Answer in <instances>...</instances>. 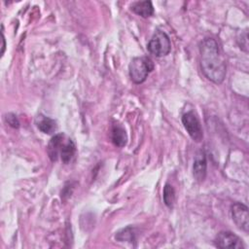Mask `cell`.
Returning a JSON list of instances; mask_svg holds the SVG:
<instances>
[{"label":"cell","mask_w":249,"mask_h":249,"mask_svg":"<svg viewBox=\"0 0 249 249\" xmlns=\"http://www.w3.org/2000/svg\"><path fill=\"white\" fill-rule=\"evenodd\" d=\"M64 134L63 133H57L54 136H53L48 144L47 152L49 155V158L52 161H56L58 159V156L60 154L61 147L64 143Z\"/></svg>","instance_id":"obj_8"},{"label":"cell","mask_w":249,"mask_h":249,"mask_svg":"<svg viewBox=\"0 0 249 249\" xmlns=\"http://www.w3.org/2000/svg\"><path fill=\"white\" fill-rule=\"evenodd\" d=\"M76 153V146L72 140H68L66 143H63L61 150H60V159L63 163L67 164L70 162L72 158Z\"/></svg>","instance_id":"obj_12"},{"label":"cell","mask_w":249,"mask_h":249,"mask_svg":"<svg viewBox=\"0 0 249 249\" xmlns=\"http://www.w3.org/2000/svg\"><path fill=\"white\" fill-rule=\"evenodd\" d=\"M112 141L118 147H124L127 141V135L124 128L120 124L112 126Z\"/></svg>","instance_id":"obj_10"},{"label":"cell","mask_w":249,"mask_h":249,"mask_svg":"<svg viewBox=\"0 0 249 249\" xmlns=\"http://www.w3.org/2000/svg\"><path fill=\"white\" fill-rule=\"evenodd\" d=\"M215 245L219 248H231V249H240L243 248L242 239L229 231H220L215 237Z\"/></svg>","instance_id":"obj_5"},{"label":"cell","mask_w":249,"mask_h":249,"mask_svg":"<svg viewBox=\"0 0 249 249\" xmlns=\"http://www.w3.org/2000/svg\"><path fill=\"white\" fill-rule=\"evenodd\" d=\"M231 217L237 228L247 232L249 231L248 207L240 202H235L231 207Z\"/></svg>","instance_id":"obj_6"},{"label":"cell","mask_w":249,"mask_h":249,"mask_svg":"<svg viewBox=\"0 0 249 249\" xmlns=\"http://www.w3.org/2000/svg\"><path fill=\"white\" fill-rule=\"evenodd\" d=\"M154 69V62L147 56H138L132 58L128 66V73L134 84H142Z\"/></svg>","instance_id":"obj_2"},{"label":"cell","mask_w":249,"mask_h":249,"mask_svg":"<svg viewBox=\"0 0 249 249\" xmlns=\"http://www.w3.org/2000/svg\"><path fill=\"white\" fill-rule=\"evenodd\" d=\"M147 49L151 54L157 57L165 56L171 50V43L168 35L160 30H157L148 43Z\"/></svg>","instance_id":"obj_3"},{"label":"cell","mask_w":249,"mask_h":249,"mask_svg":"<svg viewBox=\"0 0 249 249\" xmlns=\"http://www.w3.org/2000/svg\"><path fill=\"white\" fill-rule=\"evenodd\" d=\"M2 41H3V46H2V52H1V53H4V51H5V47H6V44H5V38H4V35L2 34Z\"/></svg>","instance_id":"obj_15"},{"label":"cell","mask_w":249,"mask_h":249,"mask_svg":"<svg viewBox=\"0 0 249 249\" xmlns=\"http://www.w3.org/2000/svg\"><path fill=\"white\" fill-rule=\"evenodd\" d=\"M162 197H163V202L164 204L171 208L173 206V203L175 201V191H174V188L170 185V184H165L164 188H163V195H162Z\"/></svg>","instance_id":"obj_13"},{"label":"cell","mask_w":249,"mask_h":249,"mask_svg":"<svg viewBox=\"0 0 249 249\" xmlns=\"http://www.w3.org/2000/svg\"><path fill=\"white\" fill-rule=\"evenodd\" d=\"M207 172V161L206 157L203 151H199L196 153L194 165H193V174L195 179L197 182H203L206 177Z\"/></svg>","instance_id":"obj_7"},{"label":"cell","mask_w":249,"mask_h":249,"mask_svg":"<svg viewBox=\"0 0 249 249\" xmlns=\"http://www.w3.org/2000/svg\"><path fill=\"white\" fill-rule=\"evenodd\" d=\"M36 124H37V127L42 132L47 133V134H51L56 129L55 121L49 118V117H45V116H42V115H40V117L37 118Z\"/></svg>","instance_id":"obj_11"},{"label":"cell","mask_w":249,"mask_h":249,"mask_svg":"<svg viewBox=\"0 0 249 249\" xmlns=\"http://www.w3.org/2000/svg\"><path fill=\"white\" fill-rule=\"evenodd\" d=\"M182 123L191 138L196 142H200L203 138V131L199 120L194 112H187L182 117Z\"/></svg>","instance_id":"obj_4"},{"label":"cell","mask_w":249,"mask_h":249,"mask_svg":"<svg viewBox=\"0 0 249 249\" xmlns=\"http://www.w3.org/2000/svg\"><path fill=\"white\" fill-rule=\"evenodd\" d=\"M5 121H6V123H7L10 126H12V127H14V128H18V127L19 126V122H18L17 116H16L15 114H13V113H8V114H6V115H5Z\"/></svg>","instance_id":"obj_14"},{"label":"cell","mask_w":249,"mask_h":249,"mask_svg":"<svg viewBox=\"0 0 249 249\" xmlns=\"http://www.w3.org/2000/svg\"><path fill=\"white\" fill-rule=\"evenodd\" d=\"M132 12L142 18H149L154 14V7L151 1H137L130 6Z\"/></svg>","instance_id":"obj_9"},{"label":"cell","mask_w":249,"mask_h":249,"mask_svg":"<svg viewBox=\"0 0 249 249\" xmlns=\"http://www.w3.org/2000/svg\"><path fill=\"white\" fill-rule=\"evenodd\" d=\"M200 67L204 76L220 85L227 74V65L221 54L219 45L213 38H205L199 45Z\"/></svg>","instance_id":"obj_1"}]
</instances>
